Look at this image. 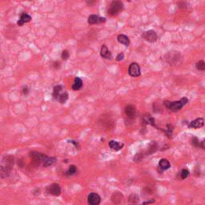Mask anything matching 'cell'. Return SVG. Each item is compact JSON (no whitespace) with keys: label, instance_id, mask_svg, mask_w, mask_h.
I'll use <instances>...</instances> for the list:
<instances>
[{"label":"cell","instance_id":"cell-8","mask_svg":"<svg viewBox=\"0 0 205 205\" xmlns=\"http://www.w3.org/2000/svg\"><path fill=\"white\" fill-rule=\"evenodd\" d=\"M87 203L89 205H99L101 203L100 196L97 193H90L87 196Z\"/></svg>","mask_w":205,"mask_h":205},{"label":"cell","instance_id":"cell-33","mask_svg":"<svg viewBox=\"0 0 205 205\" xmlns=\"http://www.w3.org/2000/svg\"><path fill=\"white\" fill-rule=\"evenodd\" d=\"M23 94L27 95V94H28V91H28L27 87H24V88H23Z\"/></svg>","mask_w":205,"mask_h":205},{"label":"cell","instance_id":"cell-31","mask_svg":"<svg viewBox=\"0 0 205 205\" xmlns=\"http://www.w3.org/2000/svg\"><path fill=\"white\" fill-rule=\"evenodd\" d=\"M123 58H124V54L123 53H119L117 56V57H116V60L117 61H121V60L123 59Z\"/></svg>","mask_w":205,"mask_h":205},{"label":"cell","instance_id":"cell-23","mask_svg":"<svg viewBox=\"0 0 205 205\" xmlns=\"http://www.w3.org/2000/svg\"><path fill=\"white\" fill-rule=\"evenodd\" d=\"M67 99H68V94L67 92H62L57 100L59 101L60 104H65Z\"/></svg>","mask_w":205,"mask_h":205},{"label":"cell","instance_id":"cell-25","mask_svg":"<svg viewBox=\"0 0 205 205\" xmlns=\"http://www.w3.org/2000/svg\"><path fill=\"white\" fill-rule=\"evenodd\" d=\"M189 171L188 170V169H183V170L181 171V173H180V177L181 179H183V180H185V179H187V178L189 176Z\"/></svg>","mask_w":205,"mask_h":205},{"label":"cell","instance_id":"cell-2","mask_svg":"<svg viewBox=\"0 0 205 205\" xmlns=\"http://www.w3.org/2000/svg\"><path fill=\"white\" fill-rule=\"evenodd\" d=\"M165 108L170 110L171 111L176 112L182 109V108L188 104V99L187 97H184L181 99L180 100L177 101H169L165 100L163 102Z\"/></svg>","mask_w":205,"mask_h":205},{"label":"cell","instance_id":"cell-12","mask_svg":"<svg viewBox=\"0 0 205 205\" xmlns=\"http://www.w3.org/2000/svg\"><path fill=\"white\" fill-rule=\"evenodd\" d=\"M204 119L197 118L190 123L189 127H190V128H192L197 129V128H202V127L204 126Z\"/></svg>","mask_w":205,"mask_h":205},{"label":"cell","instance_id":"cell-34","mask_svg":"<svg viewBox=\"0 0 205 205\" xmlns=\"http://www.w3.org/2000/svg\"><path fill=\"white\" fill-rule=\"evenodd\" d=\"M131 205H135V204H131Z\"/></svg>","mask_w":205,"mask_h":205},{"label":"cell","instance_id":"cell-5","mask_svg":"<svg viewBox=\"0 0 205 205\" xmlns=\"http://www.w3.org/2000/svg\"><path fill=\"white\" fill-rule=\"evenodd\" d=\"M142 37L146 41L149 43H155L156 42L158 36H157L156 32L153 30H149V31H147L143 33Z\"/></svg>","mask_w":205,"mask_h":205},{"label":"cell","instance_id":"cell-7","mask_svg":"<svg viewBox=\"0 0 205 205\" xmlns=\"http://www.w3.org/2000/svg\"><path fill=\"white\" fill-rule=\"evenodd\" d=\"M47 192L54 196H59L61 194V188L58 184H52L47 188Z\"/></svg>","mask_w":205,"mask_h":205},{"label":"cell","instance_id":"cell-16","mask_svg":"<svg viewBox=\"0 0 205 205\" xmlns=\"http://www.w3.org/2000/svg\"><path fill=\"white\" fill-rule=\"evenodd\" d=\"M170 167L171 163L167 160H166V159H162V160H160V162H159V167H160L161 171H166L167 170V169H169Z\"/></svg>","mask_w":205,"mask_h":205},{"label":"cell","instance_id":"cell-14","mask_svg":"<svg viewBox=\"0 0 205 205\" xmlns=\"http://www.w3.org/2000/svg\"><path fill=\"white\" fill-rule=\"evenodd\" d=\"M31 20H32V16L29 15L28 14H27V13L23 12V13L20 15V18H19V19L17 23L19 26L21 27V26H23L24 23H28V22H30Z\"/></svg>","mask_w":205,"mask_h":205},{"label":"cell","instance_id":"cell-26","mask_svg":"<svg viewBox=\"0 0 205 205\" xmlns=\"http://www.w3.org/2000/svg\"><path fill=\"white\" fill-rule=\"evenodd\" d=\"M129 202H131V203H137V202L139 201V196L137 195L136 194H132L130 197H129Z\"/></svg>","mask_w":205,"mask_h":205},{"label":"cell","instance_id":"cell-22","mask_svg":"<svg viewBox=\"0 0 205 205\" xmlns=\"http://www.w3.org/2000/svg\"><path fill=\"white\" fill-rule=\"evenodd\" d=\"M77 171H78L77 167H75V165H71V166L69 167V168H68V170L66 172H65V175L67 176H71L75 175V174L77 173Z\"/></svg>","mask_w":205,"mask_h":205},{"label":"cell","instance_id":"cell-9","mask_svg":"<svg viewBox=\"0 0 205 205\" xmlns=\"http://www.w3.org/2000/svg\"><path fill=\"white\" fill-rule=\"evenodd\" d=\"M87 22L89 24H99V23H103L106 22V19L103 17H99L96 14H91L88 17Z\"/></svg>","mask_w":205,"mask_h":205},{"label":"cell","instance_id":"cell-32","mask_svg":"<svg viewBox=\"0 0 205 205\" xmlns=\"http://www.w3.org/2000/svg\"><path fill=\"white\" fill-rule=\"evenodd\" d=\"M52 67L54 69H59V67H60V63H59V62H54L52 64Z\"/></svg>","mask_w":205,"mask_h":205},{"label":"cell","instance_id":"cell-6","mask_svg":"<svg viewBox=\"0 0 205 205\" xmlns=\"http://www.w3.org/2000/svg\"><path fill=\"white\" fill-rule=\"evenodd\" d=\"M128 73L132 77L139 76L141 75V70L139 64L136 63H131L128 68Z\"/></svg>","mask_w":205,"mask_h":205},{"label":"cell","instance_id":"cell-3","mask_svg":"<svg viewBox=\"0 0 205 205\" xmlns=\"http://www.w3.org/2000/svg\"><path fill=\"white\" fill-rule=\"evenodd\" d=\"M123 10V3L120 1H113L111 2L109 8H108V14L112 16H115L121 12Z\"/></svg>","mask_w":205,"mask_h":205},{"label":"cell","instance_id":"cell-4","mask_svg":"<svg viewBox=\"0 0 205 205\" xmlns=\"http://www.w3.org/2000/svg\"><path fill=\"white\" fill-rule=\"evenodd\" d=\"M30 156L36 164H38V165L42 164L43 165L47 156L43 153L38 152H30Z\"/></svg>","mask_w":205,"mask_h":205},{"label":"cell","instance_id":"cell-10","mask_svg":"<svg viewBox=\"0 0 205 205\" xmlns=\"http://www.w3.org/2000/svg\"><path fill=\"white\" fill-rule=\"evenodd\" d=\"M124 112L129 119H134L136 115V107H134L133 105H128L124 108Z\"/></svg>","mask_w":205,"mask_h":205},{"label":"cell","instance_id":"cell-19","mask_svg":"<svg viewBox=\"0 0 205 205\" xmlns=\"http://www.w3.org/2000/svg\"><path fill=\"white\" fill-rule=\"evenodd\" d=\"M82 87H83V80L79 77H75L73 84H72V87H71L72 89L74 91H79L82 88Z\"/></svg>","mask_w":205,"mask_h":205},{"label":"cell","instance_id":"cell-13","mask_svg":"<svg viewBox=\"0 0 205 205\" xmlns=\"http://www.w3.org/2000/svg\"><path fill=\"white\" fill-rule=\"evenodd\" d=\"M108 145H109V147H111V149L114 150V151H115V152H118V151H119V150H121L122 148L123 147V146H124V144H123V143L117 142V141H115V140H111V141H109Z\"/></svg>","mask_w":205,"mask_h":205},{"label":"cell","instance_id":"cell-28","mask_svg":"<svg viewBox=\"0 0 205 205\" xmlns=\"http://www.w3.org/2000/svg\"><path fill=\"white\" fill-rule=\"evenodd\" d=\"M70 57V53L67 50H64L63 52H62V59L63 60H67L68 58Z\"/></svg>","mask_w":205,"mask_h":205},{"label":"cell","instance_id":"cell-1","mask_svg":"<svg viewBox=\"0 0 205 205\" xmlns=\"http://www.w3.org/2000/svg\"><path fill=\"white\" fill-rule=\"evenodd\" d=\"M14 166V157L11 156H6L3 158L0 164V176L5 179L11 174Z\"/></svg>","mask_w":205,"mask_h":205},{"label":"cell","instance_id":"cell-15","mask_svg":"<svg viewBox=\"0 0 205 205\" xmlns=\"http://www.w3.org/2000/svg\"><path fill=\"white\" fill-rule=\"evenodd\" d=\"M100 56L101 57H103V58H104V59H110L112 58L111 51L108 50V48L107 47V46L106 45H103L102 47H101Z\"/></svg>","mask_w":205,"mask_h":205},{"label":"cell","instance_id":"cell-11","mask_svg":"<svg viewBox=\"0 0 205 205\" xmlns=\"http://www.w3.org/2000/svg\"><path fill=\"white\" fill-rule=\"evenodd\" d=\"M123 200V195L122 194L121 192L119 191H115L113 193L112 196H111V200L115 204L118 205L120 204Z\"/></svg>","mask_w":205,"mask_h":205},{"label":"cell","instance_id":"cell-21","mask_svg":"<svg viewBox=\"0 0 205 205\" xmlns=\"http://www.w3.org/2000/svg\"><path fill=\"white\" fill-rule=\"evenodd\" d=\"M56 162V157L47 156V158H46V160L45 161H44L43 164V167H49V166H51V165L54 164Z\"/></svg>","mask_w":205,"mask_h":205},{"label":"cell","instance_id":"cell-27","mask_svg":"<svg viewBox=\"0 0 205 205\" xmlns=\"http://www.w3.org/2000/svg\"><path fill=\"white\" fill-rule=\"evenodd\" d=\"M172 131H173V127L171 125V124L167 125L166 134H167V136H168L169 138H171V136H172Z\"/></svg>","mask_w":205,"mask_h":205},{"label":"cell","instance_id":"cell-17","mask_svg":"<svg viewBox=\"0 0 205 205\" xmlns=\"http://www.w3.org/2000/svg\"><path fill=\"white\" fill-rule=\"evenodd\" d=\"M143 122L146 123V124H150V125L153 126V127H156V120H155V119L153 118L152 115H150V114H145V115H143Z\"/></svg>","mask_w":205,"mask_h":205},{"label":"cell","instance_id":"cell-18","mask_svg":"<svg viewBox=\"0 0 205 205\" xmlns=\"http://www.w3.org/2000/svg\"><path fill=\"white\" fill-rule=\"evenodd\" d=\"M117 40L119 43H120L122 44H123L126 47H128L130 45V39L129 38L125 35H119L117 36Z\"/></svg>","mask_w":205,"mask_h":205},{"label":"cell","instance_id":"cell-30","mask_svg":"<svg viewBox=\"0 0 205 205\" xmlns=\"http://www.w3.org/2000/svg\"><path fill=\"white\" fill-rule=\"evenodd\" d=\"M192 143H193V145L195 147H199L200 146V142H199V140L197 138H195V137H194V138H192Z\"/></svg>","mask_w":205,"mask_h":205},{"label":"cell","instance_id":"cell-20","mask_svg":"<svg viewBox=\"0 0 205 205\" xmlns=\"http://www.w3.org/2000/svg\"><path fill=\"white\" fill-rule=\"evenodd\" d=\"M63 90V87L62 85H57V86H56V87H54V89H53V98L57 100L60 94L62 93V91Z\"/></svg>","mask_w":205,"mask_h":205},{"label":"cell","instance_id":"cell-24","mask_svg":"<svg viewBox=\"0 0 205 205\" xmlns=\"http://www.w3.org/2000/svg\"><path fill=\"white\" fill-rule=\"evenodd\" d=\"M195 67H196V69L199 70V71H204L205 70L204 61V60H200V61L197 62L196 64H195Z\"/></svg>","mask_w":205,"mask_h":205},{"label":"cell","instance_id":"cell-29","mask_svg":"<svg viewBox=\"0 0 205 205\" xmlns=\"http://www.w3.org/2000/svg\"><path fill=\"white\" fill-rule=\"evenodd\" d=\"M143 159V154L142 153H137L136 154V156L135 157H134V161H136V162H138V161H140V160H142Z\"/></svg>","mask_w":205,"mask_h":205}]
</instances>
